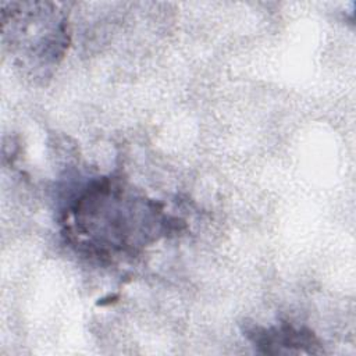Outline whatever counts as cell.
Wrapping results in <instances>:
<instances>
[{
  "instance_id": "cell-1",
  "label": "cell",
  "mask_w": 356,
  "mask_h": 356,
  "mask_svg": "<svg viewBox=\"0 0 356 356\" xmlns=\"http://www.w3.org/2000/svg\"><path fill=\"white\" fill-rule=\"evenodd\" d=\"M61 224L71 248L100 261L138 256L185 227L164 203L115 175L88 184L64 211Z\"/></svg>"
},
{
  "instance_id": "cell-2",
  "label": "cell",
  "mask_w": 356,
  "mask_h": 356,
  "mask_svg": "<svg viewBox=\"0 0 356 356\" xmlns=\"http://www.w3.org/2000/svg\"><path fill=\"white\" fill-rule=\"evenodd\" d=\"M1 42L24 76L44 81L70 47L68 14L56 3L3 1Z\"/></svg>"
},
{
  "instance_id": "cell-3",
  "label": "cell",
  "mask_w": 356,
  "mask_h": 356,
  "mask_svg": "<svg viewBox=\"0 0 356 356\" xmlns=\"http://www.w3.org/2000/svg\"><path fill=\"white\" fill-rule=\"evenodd\" d=\"M248 338L261 353H321L318 338L306 327L280 323L271 327L252 325L246 330Z\"/></svg>"
}]
</instances>
